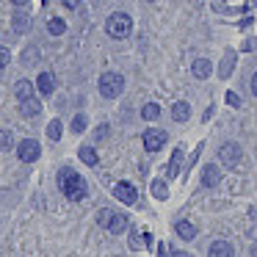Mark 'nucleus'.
<instances>
[{
	"instance_id": "nucleus-20",
	"label": "nucleus",
	"mask_w": 257,
	"mask_h": 257,
	"mask_svg": "<svg viewBox=\"0 0 257 257\" xmlns=\"http://www.w3.org/2000/svg\"><path fill=\"white\" fill-rule=\"evenodd\" d=\"M47 31H50L53 36H61L64 31H67V23H64V20H58V17H53V20H47Z\"/></svg>"
},
{
	"instance_id": "nucleus-19",
	"label": "nucleus",
	"mask_w": 257,
	"mask_h": 257,
	"mask_svg": "<svg viewBox=\"0 0 257 257\" xmlns=\"http://www.w3.org/2000/svg\"><path fill=\"white\" fill-rule=\"evenodd\" d=\"M28 28H31V17H28V14H14V31H17V34H25Z\"/></svg>"
},
{
	"instance_id": "nucleus-32",
	"label": "nucleus",
	"mask_w": 257,
	"mask_h": 257,
	"mask_svg": "<svg viewBox=\"0 0 257 257\" xmlns=\"http://www.w3.org/2000/svg\"><path fill=\"white\" fill-rule=\"evenodd\" d=\"M251 94H254V97H257V72H254V75H251Z\"/></svg>"
},
{
	"instance_id": "nucleus-4",
	"label": "nucleus",
	"mask_w": 257,
	"mask_h": 257,
	"mask_svg": "<svg viewBox=\"0 0 257 257\" xmlns=\"http://www.w3.org/2000/svg\"><path fill=\"white\" fill-rule=\"evenodd\" d=\"M17 155H20V161H23V163H34L36 158L42 155V147H39V141H34V139H25V141H20V147H17Z\"/></svg>"
},
{
	"instance_id": "nucleus-29",
	"label": "nucleus",
	"mask_w": 257,
	"mask_h": 257,
	"mask_svg": "<svg viewBox=\"0 0 257 257\" xmlns=\"http://www.w3.org/2000/svg\"><path fill=\"white\" fill-rule=\"evenodd\" d=\"M9 61H12V53H9L6 47L0 45V69H3V67H9Z\"/></svg>"
},
{
	"instance_id": "nucleus-7",
	"label": "nucleus",
	"mask_w": 257,
	"mask_h": 257,
	"mask_svg": "<svg viewBox=\"0 0 257 257\" xmlns=\"http://www.w3.org/2000/svg\"><path fill=\"white\" fill-rule=\"evenodd\" d=\"M113 196H116L119 202H124V205H136V199H139L133 183H116L113 185Z\"/></svg>"
},
{
	"instance_id": "nucleus-31",
	"label": "nucleus",
	"mask_w": 257,
	"mask_h": 257,
	"mask_svg": "<svg viewBox=\"0 0 257 257\" xmlns=\"http://www.w3.org/2000/svg\"><path fill=\"white\" fill-rule=\"evenodd\" d=\"M61 3H64L67 9H78V6H80V0H61Z\"/></svg>"
},
{
	"instance_id": "nucleus-15",
	"label": "nucleus",
	"mask_w": 257,
	"mask_h": 257,
	"mask_svg": "<svg viewBox=\"0 0 257 257\" xmlns=\"http://www.w3.org/2000/svg\"><path fill=\"white\" fill-rule=\"evenodd\" d=\"M124 229H127V216H124V213H113L111 224H108V232L119 235V232H124Z\"/></svg>"
},
{
	"instance_id": "nucleus-21",
	"label": "nucleus",
	"mask_w": 257,
	"mask_h": 257,
	"mask_svg": "<svg viewBox=\"0 0 257 257\" xmlns=\"http://www.w3.org/2000/svg\"><path fill=\"white\" fill-rule=\"evenodd\" d=\"M47 139H53V141L61 139V122H58V119H53V122L47 124Z\"/></svg>"
},
{
	"instance_id": "nucleus-12",
	"label": "nucleus",
	"mask_w": 257,
	"mask_h": 257,
	"mask_svg": "<svg viewBox=\"0 0 257 257\" xmlns=\"http://www.w3.org/2000/svg\"><path fill=\"white\" fill-rule=\"evenodd\" d=\"M221 183V169L218 166H205V172H202V185H207V188H213V185Z\"/></svg>"
},
{
	"instance_id": "nucleus-6",
	"label": "nucleus",
	"mask_w": 257,
	"mask_h": 257,
	"mask_svg": "<svg viewBox=\"0 0 257 257\" xmlns=\"http://www.w3.org/2000/svg\"><path fill=\"white\" fill-rule=\"evenodd\" d=\"M218 161H221L224 166H235V163H240V147L232 144V141L221 144V150H218Z\"/></svg>"
},
{
	"instance_id": "nucleus-18",
	"label": "nucleus",
	"mask_w": 257,
	"mask_h": 257,
	"mask_svg": "<svg viewBox=\"0 0 257 257\" xmlns=\"http://www.w3.org/2000/svg\"><path fill=\"white\" fill-rule=\"evenodd\" d=\"M141 116H144L147 122H155V119L161 116V108H158L155 102H147V105L141 108Z\"/></svg>"
},
{
	"instance_id": "nucleus-13",
	"label": "nucleus",
	"mask_w": 257,
	"mask_h": 257,
	"mask_svg": "<svg viewBox=\"0 0 257 257\" xmlns=\"http://www.w3.org/2000/svg\"><path fill=\"white\" fill-rule=\"evenodd\" d=\"M14 94H17V100H31V97L36 94V86L31 83V80H17V86H14Z\"/></svg>"
},
{
	"instance_id": "nucleus-30",
	"label": "nucleus",
	"mask_w": 257,
	"mask_h": 257,
	"mask_svg": "<svg viewBox=\"0 0 257 257\" xmlns=\"http://www.w3.org/2000/svg\"><path fill=\"white\" fill-rule=\"evenodd\" d=\"M227 102H229L232 108H238V105H240V97L235 94V91H229V94H227Z\"/></svg>"
},
{
	"instance_id": "nucleus-8",
	"label": "nucleus",
	"mask_w": 257,
	"mask_h": 257,
	"mask_svg": "<svg viewBox=\"0 0 257 257\" xmlns=\"http://www.w3.org/2000/svg\"><path fill=\"white\" fill-rule=\"evenodd\" d=\"M36 89H39V94L50 97L53 91H56V78H53V72H42L39 78H36Z\"/></svg>"
},
{
	"instance_id": "nucleus-11",
	"label": "nucleus",
	"mask_w": 257,
	"mask_h": 257,
	"mask_svg": "<svg viewBox=\"0 0 257 257\" xmlns=\"http://www.w3.org/2000/svg\"><path fill=\"white\" fill-rule=\"evenodd\" d=\"M207 257H235V249L227 240H216V243H210V249H207Z\"/></svg>"
},
{
	"instance_id": "nucleus-26",
	"label": "nucleus",
	"mask_w": 257,
	"mask_h": 257,
	"mask_svg": "<svg viewBox=\"0 0 257 257\" xmlns=\"http://www.w3.org/2000/svg\"><path fill=\"white\" fill-rule=\"evenodd\" d=\"M111 216H113V210H108V207H105V210H100V213H97V224L108 229V224H111Z\"/></svg>"
},
{
	"instance_id": "nucleus-36",
	"label": "nucleus",
	"mask_w": 257,
	"mask_h": 257,
	"mask_svg": "<svg viewBox=\"0 0 257 257\" xmlns=\"http://www.w3.org/2000/svg\"><path fill=\"white\" fill-rule=\"evenodd\" d=\"M251 6H257V0H251Z\"/></svg>"
},
{
	"instance_id": "nucleus-14",
	"label": "nucleus",
	"mask_w": 257,
	"mask_h": 257,
	"mask_svg": "<svg viewBox=\"0 0 257 257\" xmlns=\"http://www.w3.org/2000/svg\"><path fill=\"white\" fill-rule=\"evenodd\" d=\"M174 232H177L183 240H194V238H196V224H191V221H177V224H174Z\"/></svg>"
},
{
	"instance_id": "nucleus-27",
	"label": "nucleus",
	"mask_w": 257,
	"mask_h": 257,
	"mask_svg": "<svg viewBox=\"0 0 257 257\" xmlns=\"http://www.w3.org/2000/svg\"><path fill=\"white\" fill-rule=\"evenodd\" d=\"M23 61H25V64H34V61H39V50H36V47H25V53H23Z\"/></svg>"
},
{
	"instance_id": "nucleus-10",
	"label": "nucleus",
	"mask_w": 257,
	"mask_h": 257,
	"mask_svg": "<svg viewBox=\"0 0 257 257\" xmlns=\"http://www.w3.org/2000/svg\"><path fill=\"white\" fill-rule=\"evenodd\" d=\"M191 72H194V78L205 80V78H210V75H213V64L207 61V58H196V61L191 64Z\"/></svg>"
},
{
	"instance_id": "nucleus-35",
	"label": "nucleus",
	"mask_w": 257,
	"mask_h": 257,
	"mask_svg": "<svg viewBox=\"0 0 257 257\" xmlns=\"http://www.w3.org/2000/svg\"><path fill=\"white\" fill-rule=\"evenodd\" d=\"M174 257H191V254H185V251H177V254H174Z\"/></svg>"
},
{
	"instance_id": "nucleus-24",
	"label": "nucleus",
	"mask_w": 257,
	"mask_h": 257,
	"mask_svg": "<svg viewBox=\"0 0 257 257\" xmlns=\"http://www.w3.org/2000/svg\"><path fill=\"white\" fill-rule=\"evenodd\" d=\"M86 124H89V119H86L83 113H78V116L72 119V133H83V130H86Z\"/></svg>"
},
{
	"instance_id": "nucleus-33",
	"label": "nucleus",
	"mask_w": 257,
	"mask_h": 257,
	"mask_svg": "<svg viewBox=\"0 0 257 257\" xmlns=\"http://www.w3.org/2000/svg\"><path fill=\"white\" fill-rule=\"evenodd\" d=\"M12 3H14V6H20V9H23V6H28V0H12Z\"/></svg>"
},
{
	"instance_id": "nucleus-5",
	"label": "nucleus",
	"mask_w": 257,
	"mask_h": 257,
	"mask_svg": "<svg viewBox=\"0 0 257 257\" xmlns=\"http://www.w3.org/2000/svg\"><path fill=\"white\" fill-rule=\"evenodd\" d=\"M166 130H158V127H152V130H147L144 133V147L150 152H158L161 147H166Z\"/></svg>"
},
{
	"instance_id": "nucleus-9",
	"label": "nucleus",
	"mask_w": 257,
	"mask_h": 257,
	"mask_svg": "<svg viewBox=\"0 0 257 257\" xmlns=\"http://www.w3.org/2000/svg\"><path fill=\"white\" fill-rule=\"evenodd\" d=\"M20 113H23L25 119H34L42 113V102L36 100V97H31V100H20Z\"/></svg>"
},
{
	"instance_id": "nucleus-22",
	"label": "nucleus",
	"mask_w": 257,
	"mask_h": 257,
	"mask_svg": "<svg viewBox=\"0 0 257 257\" xmlns=\"http://www.w3.org/2000/svg\"><path fill=\"white\" fill-rule=\"evenodd\" d=\"M152 194H155V199H166L169 196L166 183H163V180H155V183H152Z\"/></svg>"
},
{
	"instance_id": "nucleus-17",
	"label": "nucleus",
	"mask_w": 257,
	"mask_h": 257,
	"mask_svg": "<svg viewBox=\"0 0 257 257\" xmlns=\"http://www.w3.org/2000/svg\"><path fill=\"white\" fill-rule=\"evenodd\" d=\"M80 161L86 163V166H97V161H100V158H97V150L94 147H80Z\"/></svg>"
},
{
	"instance_id": "nucleus-2",
	"label": "nucleus",
	"mask_w": 257,
	"mask_h": 257,
	"mask_svg": "<svg viewBox=\"0 0 257 257\" xmlns=\"http://www.w3.org/2000/svg\"><path fill=\"white\" fill-rule=\"evenodd\" d=\"M105 31H108V36H111V39H127V36L133 34V20H130V14L116 12V14H111V17H108Z\"/></svg>"
},
{
	"instance_id": "nucleus-25",
	"label": "nucleus",
	"mask_w": 257,
	"mask_h": 257,
	"mask_svg": "<svg viewBox=\"0 0 257 257\" xmlns=\"http://www.w3.org/2000/svg\"><path fill=\"white\" fill-rule=\"evenodd\" d=\"M180 161H183V152L180 150H174V155H172V163H169V174H177V169H180Z\"/></svg>"
},
{
	"instance_id": "nucleus-3",
	"label": "nucleus",
	"mask_w": 257,
	"mask_h": 257,
	"mask_svg": "<svg viewBox=\"0 0 257 257\" xmlns=\"http://www.w3.org/2000/svg\"><path fill=\"white\" fill-rule=\"evenodd\" d=\"M124 91V78L119 72H102L100 78V94L108 97V100H113V97H119Z\"/></svg>"
},
{
	"instance_id": "nucleus-23",
	"label": "nucleus",
	"mask_w": 257,
	"mask_h": 257,
	"mask_svg": "<svg viewBox=\"0 0 257 257\" xmlns=\"http://www.w3.org/2000/svg\"><path fill=\"white\" fill-rule=\"evenodd\" d=\"M14 147V136L9 133V130H0V150L6 152V150H12Z\"/></svg>"
},
{
	"instance_id": "nucleus-1",
	"label": "nucleus",
	"mask_w": 257,
	"mask_h": 257,
	"mask_svg": "<svg viewBox=\"0 0 257 257\" xmlns=\"http://www.w3.org/2000/svg\"><path fill=\"white\" fill-rule=\"evenodd\" d=\"M58 188L64 191V196H67V199L80 202V199H86L89 185H86V180L80 177L78 172H72V169H61V172H58Z\"/></svg>"
},
{
	"instance_id": "nucleus-28",
	"label": "nucleus",
	"mask_w": 257,
	"mask_h": 257,
	"mask_svg": "<svg viewBox=\"0 0 257 257\" xmlns=\"http://www.w3.org/2000/svg\"><path fill=\"white\" fill-rule=\"evenodd\" d=\"M232 64H235V56H232V53H227V56H224V64H221V78H227V75H229Z\"/></svg>"
},
{
	"instance_id": "nucleus-34",
	"label": "nucleus",
	"mask_w": 257,
	"mask_h": 257,
	"mask_svg": "<svg viewBox=\"0 0 257 257\" xmlns=\"http://www.w3.org/2000/svg\"><path fill=\"white\" fill-rule=\"evenodd\" d=\"M251 257H257V243H254V246H251Z\"/></svg>"
},
{
	"instance_id": "nucleus-16",
	"label": "nucleus",
	"mask_w": 257,
	"mask_h": 257,
	"mask_svg": "<svg viewBox=\"0 0 257 257\" xmlns=\"http://www.w3.org/2000/svg\"><path fill=\"white\" fill-rule=\"evenodd\" d=\"M172 119L174 122H185V119H191V105L188 102H174L172 105Z\"/></svg>"
}]
</instances>
